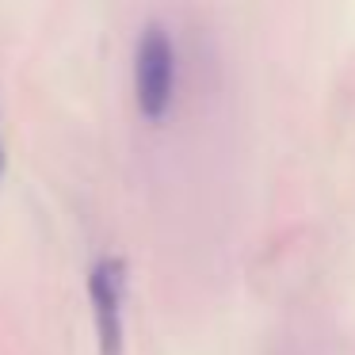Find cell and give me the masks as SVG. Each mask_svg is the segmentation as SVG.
I'll list each match as a JSON object with an SVG mask.
<instances>
[{
	"label": "cell",
	"mask_w": 355,
	"mask_h": 355,
	"mask_svg": "<svg viewBox=\"0 0 355 355\" xmlns=\"http://www.w3.org/2000/svg\"><path fill=\"white\" fill-rule=\"evenodd\" d=\"M172 88H176V50L161 24H146L138 42V62H134V92L138 107L149 123H161L172 107Z\"/></svg>",
	"instance_id": "6da1fadb"
},
{
	"label": "cell",
	"mask_w": 355,
	"mask_h": 355,
	"mask_svg": "<svg viewBox=\"0 0 355 355\" xmlns=\"http://www.w3.org/2000/svg\"><path fill=\"white\" fill-rule=\"evenodd\" d=\"M123 294H126V263L119 256H103L88 271V302L100 355H123Z\"/></svg>",
	"instance_id": "7a4b0ae2"
},
{
	"label": "cell",
	"mask_w": 355,
	"mask_h": 355,
	"mask_svg": "<svg viewBox=\"0 0 355 355\" xmlns=\"http://www.w3.org/2000/svg\"><path fill=\"white\" fill-rule=\"evenodd\" d=\"M0 172H4V146H0Z\"/></svg>",
	"instance_id": "3957f363"
}]
</instances>
